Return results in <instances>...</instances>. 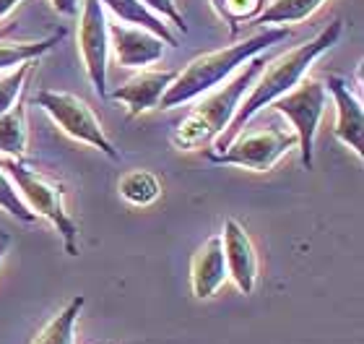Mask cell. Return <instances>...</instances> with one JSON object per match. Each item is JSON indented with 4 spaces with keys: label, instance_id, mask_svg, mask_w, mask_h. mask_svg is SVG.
<instances>
[{
    "label": "cell",
    "instance_id": "obj_1",
    "mask_svg": "<svg viewBox=\"0 0 364 344\" xmlns=\"http://www.w3.org/2000/svg\"><path fill=\"white\" fill-rule=\"evenodd\" d=\"M341 34H343V21L336 19V21H331L326 29L320 31L318 37H312L310 42L296 45L294 50H289V53L268 61L266 66H263V71H260V76L255 78V84L250 86V92H247V97L242 100V105L237 108L235 118H232V123L227 125V130L213 141V152H224L260 110L268 108L271 102H276L287 92H291V89L307 76V71L315 66V61L323 58L328 50H333V47L338 45Z\"/></svg>",
    "mask_w": 364,
    "mask_h": 344
},
{
    "label": "cell",
    "instance_id": "obj_2",
    "mask_svg": "<svg viewBox=\"0 0 364 344\" xmlns=\"http://www.w3.org/2000/svg\"><path fill=\"white\" fill-rule=\"evenodd\" d=\"M289 34H291L289 26H263L258 34H252L242 42H235L224 50H216V53L198 55L196 61H190L185 68L177 71L175 81L169 84V89L161 97L159 108L172 110L180 108V105H188L196 97H203L205 92L224 84L235 71L242 68L245 61L260 55L271 45H279L281 39H287Z\"/></svg>",
    "mask_w": 364,
    "mask_h": 344
},
{
    "label": "cell",
    "instance_id": "obj_3",
    "mask_svg": "<svg viewBox=\"0 0 364 344\" xmlns=\"http://www.w3.org/2000/svg\"><path fill=\"white\" fill-rule=\"evenodd\" d=\"M266 63L268 61L260 58V55L245 61V68L237 71V76L227 86H219L211 97H205L200 105H196L177 123V128L172 130V144L177 149L193 152V149H200V146L216 141L227 130L237 108L242 105V100L247 97L250 86L255 84V78L260 76V71H263Z\"/></svg>",
    "mask_w": 364,
    "mask_h": 344
},
{
    "label": "cell",
    "instance_id": "obj_4",
    "mask_svg": "<svg viewBox=\"0 0 364 344\" xmlns=\"http://www.w3.org/2000/svg\"><path fill=\"white\" fill-rule=\"evenodd\" d=\"M8 177L14 180L16 191L37 217H45L63 237V248L68 256H78V224L65 209V185L58 183L55 177L45 175L42 170L31 167L23 160H6L0 162Z\"/></svg>",
    "mask_w": 364,
    "mask_h": 344
},
{
    "label": "cell",
    "instance_id": "obj_5",
    "mask_svg": "<svg viewBox=\"0 0 364 344\" xmlns=\"http://www.w3.org/2000/svg\"><path fill=\"white\" fill-rule=\"evenodd\" d=\"M276 113H281L291 123V130L296 133V149L304 170H312L315 165V136H318L320 118L328 108V89L318 78L304 76L299 84L271 102Z\"/></svg>",
    "mask_w": 364,
    "mask_h": 344
},
{
    "label": "cell",
    "instance_id": "obj_6",
    "mask_svg": "<svg viewBox=\"0 0 364 344\" xmlns=\"http://www.w3.org/2000/svg\"><path fill=\"white\" fill-rule=\"evenodd\" d=\"M37 108L45 110L50 118L55 120V125L68 133L70 138H76L81 144H89L94 149L109 157L112 162L120 160V152L114 149V144L109 141V136L102 128V120L97 118V113L86 105L81 97L70 92H55V89H39L37 97Z\"/></svg>",
    "mask_w": 364,
    "mask_h": 344
},
{
    "label": "cell",
    "instance_id": "obj_7",
    "mask_svg": "<svg viewBox=\"0 0 364 344\" xmlns=\"http://www.w3.org/2000/svg\"><path fill=\"white\" fill-rule=\"evenodd\" d=\"M296 149V133L291 128H266L255 133H240L224 152H208L211 165H232L250 172H268L273 165Z\"/></svg>",
    "mask_w": 364,
    "mask_h": 344
},
{
    "label": "cell",
    "instance_id": "obj_8",
    "mask_svg": "<svg viewBox=\"0 0 364 344\" xmlns=\"http://www.w3.org/2000/svg\"><path fill=\"white\" fill-rule=\"evenodd\" d=\"M78 53L84 61L99 100L107 97V61H109V24H107L105 6L99 0L81 3V21H78Z\"/></svg>",
    "mask_w": 364,
    "mask_h": 344
},
{
    "label": "cell",
    "instance_id": "obj_9",
    "mask_svg": "<svg viewBox=\"0 0 364 344\" xmlns=\"http://www.w3.org/2000/svg\"><path fill=\"white\" fill-rule=\"evenodd\" d=\"M328 89V97H333L336 105V125L333 136L341 141L346 149L357 154L359 160H364V108L351 84L343 76H328L323 81Z\"/></svg>",
    "mask_w": 364,
    "mask_h": 344
},
{
    "label": "cell",
    "instance_id": "obj_10",
    "mask_svg": "<svg viewBox=\"0 0 364 344\" xmlns=\"http://www.w3.org/2000/svg\"><path fill=\"white\" fill-rule=\"evenodd\" d=\"M221 245H224V261L227 274L237 284L242 295H250L258 284V253L250 235L237 219H227L221 229Z\"/></svg>",
    "mask_w": 364,
    "mask_h": 344
},
{
    "label": "cell",
    "instance_id": "obj_11",
    "mask_svg": "<svg viewBox=\"0 0 364 344\" xmlns=\"http://www.w3.org/2000/svg\"><path fill=\"white\" fill-rule=\"evenodd\" d=\"M109 50L122 68H149L161 61L164 42L156 34L128 24H109Z\"/></svg>",
    "mask_w": 364,
    "mask_h": 344
},
{
    "label": "cell",
    "instance_id": "obj_12",
    "mask_svg": "<svg viewBox=\"0 0 364 344\" xmlns=\"http://www.w3.org/2000/svg\"><path fill=\"white\" fill-rule=\"evenodd\" d=\"M177 71H141L138 76L128 78L125 84L117 89L107 92L112 100L122 102L128 108V118H138V115L149 113V110L159 108L161 97L169 89V84L175 81Z\"/></svg>",
    "mask_w": 364,
    "mask_h": 344
},
{
    "label": "cell",
    "instance_id": "obj_13",
    "mask_svg": "<svg viewBox=\"0 0 364 344\" xmlns=\"http://www.w3.org/2000/svg\"><path fill=\"white\" fill-rule=\"evenodd\" d=\"M229 279L227 261H224V245L221 235H213L205 240V245L193 256L190 264V284H193V295L198 300H208L224 287Z\"/></svg>",
    "mask_w": 364,
    "mask_h": 344
},
{
    "label": "cell",
    "instance_id": "obj_14",
    "mask_svg": "<svg viewBox=\"0 0 364 344\" xmlns=\"http://www.w3.org/2000/svg\"><path fill=\"white\" fill-rule=\"evenodd\" d=\"M99 3H102L107 11H112V14L117 16L122 24L151 31V34H156V37H159L164 45L177 47V37L172 34V31H169L167 21H164L161 16L154 14V11H149V8H146L141 0H99Z\"/></svg>",
    "mask_w": 364,
    "mask_h": 344
},
{
    "label": "cell",
    "instance_id": "obj_15",
    "mask_svg": "<svg viewBox=\"0 0 364 344\" xmlns=\"http://www.w3.org/2000/svg\"><path fill=\"white\" fill-rule=\"evenodd\" d=\"M29 146V123H26V105L18 100L0 115V154L8 160H23Z\"/></svg>",
    "mask_w": 364,
    "mask_h": 344
},
{
    "label": "cell",
    "instance_id": "obj_16",
    "mask_svg": "<svg viewBox=\"0 0 364 344\" xmlns=\"http://www.w3.org/2000/svg\"><path fill=\"white\" fill-rule=\"evenodd\" d=\"M326 0H271L250 24L258 26H291L307 21Z\"/></svg>",
    "mask_w": 364,
    "mask_h": 344
},
{
    "label": "cell",
    "instance_id": "obj_17",
    "mask_svg": "<svg viewBox=\"0 0 364 344\" xmlns=\"http://www.w3.org/2000/svg\"><path fill=\"white\" fill-rule=\"evenodd\" d=\"M84 295H76L45 329L39 331L34 344H76V323L84 311Z\"/></svg>",
    "mask_w": 364,
    "mask_h": 344
},
{
    "label": "cell",
    "instance_id": "obj_18",
    "mask_svg": "<svg viewBox=\"0 0 364 344\" xmlns=\"http://www.w3.org/2000/svg\"><path fill=\"white\" fill-rule=\"evenodd\" d=\"M117 191L130 207H151L154 201L161 196V183L159 177L149 170H130L120 177Z\"/></svg>",
    "mask_w": 364,
    "mask_h": 344
},
{
    "label": "cell",
    "instance_id": "obj_19",
    "mask_svg": "<svg viewBox=\"0 0 364 344\" xmlns=\"http://www.w3.org/2000/svg\"><path fill=\"white\" fill-rule=\"evenodd\" d=\"M63 37H65V31L60 29L58 34H53V37H47V39H39V42H0V71L39 61V58L50 53Z\"/></svg>",
    "mask_w": 364,
    "mask_h": 344
},
{
    "label": "cell",
    "instance_id": "obj_20",
    "mask_svg": "<svg viewBox=\"0 0 364 344\" xmlns=\"http://www.w3.org/2000/svg\"><path fill=\"white\" fill-rule=\"evenodd\" d=\"M219 19L229 24V34L235 37L242 24H250L266 8V0H211Z\"/></svg>",
    "mask_w": 364,
    "mask_h": 344
},
{
    "label": "cell",
    "instance_id": "obj_21",
    "mask_svg": "<svg viewBox=\"0 0 364 344\" xmlns=\"http://www.w3.org/2000/svg\"><path fill=\"white\" fill-rule=\"evenodd\" d=\"M0 209L8 212L11 217H16V219H21V222H34L37 219V214L29 212V207L23 204V199L16 191L14 180L8 177V172L3 167H0Z\"/></svg>",
    "mask_w": 364,
    "mask_h": 344
},
{
    "label": "cell",
    "instance_id": "obj_22",
    "mask_svg": "<svg viewBox=\"0 0 364 344\" xmlns=\"http://www.w3.org/2000/svg\"><path fill=\"white\" fill-rule=\"evenodd\" d=\"M31 66H34V63H23L14 73H8V76L0 78V115L6 113V110L23 94L26 78H29V73H31Z\"/></svg>",
    "mask_w": 364,
    "mask_h": 344
},
{
    "label": "cell",
    "instance_id": "obj_23",
    "mask_svg": "<svg viewBox=\"0 0 364 344\" xmlns=\"http://www.w3.org/2000/svg\"><path fill=\"white\" fill-rule=\"evenodd\" d=\"M149 11H154L156 16H161L164 21H169L175 29H180L182 34L188 31V24H185V19H182L180 8H177V0H141Z\"/></svg>",
    "mask_w": 364,
    "mask_h": 344
},
{
    "label": "cell",
    "instance_id": "obj_24",
    "mask_svg": "<svg viewBox=\"0 0 364 344\" xmlns=\"http://www.w3.org/2000/svg\"><path fill=\"white\" fill-rule=\"evenodd\" d=\"M50 6L63 16H78V6H81V0H50Z\"/></svg>",
    "mask_w": 364,
    "mask_h": 344
},
{
    "label": "cell",
    "instance_id": "obj_25",
    "mask_svg": "<svg viewBox=\"0 0 364 344\" xmlns=\"http://www.w3.org/2000/svg\"><path fill=\"white\" fill-rule=\"evenodd\" d=\"M23 0H0V19H6L16 6H21Z\"/></svg>",
    "mask_w": 364,
    "mask_h": 344
},
{
    "label": "cell",
    "instance_id": "obj_26",
    "mask_svg": "<svg viewBox=\"0 0 364 344\" xmlns=\"http://www.w3.org/2000/svg\"><path fill=\"white\" fill-rule=\"evenodd\" d=\"M8 245H11V235H8V232H0V264H3V259H6Z\"/></svg>",
    "mask_w": 364,
    "mask_h": 344
},
{
    "label": "cell",
    "instance_id": "obj_27",
    "mask_svg": "<svg viewBox=\"0 0 364 344\" xmlns=\"http://www.w3.org/2000/svg\"><path fill=\"white\" fill-rule=\"evenodd\" d=\"M11 31H16V24H8V26H0V39H6Z\"/></svg>",
    "mask_w": 364,
    "mask_h": 344
}]
</instances>
